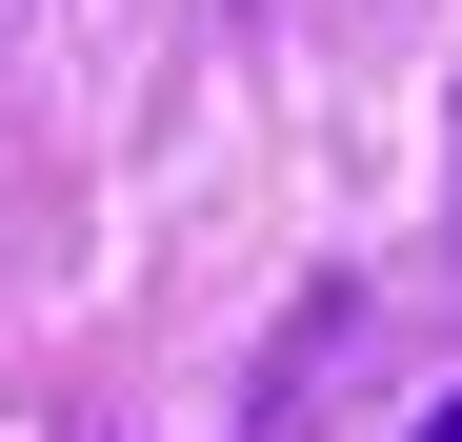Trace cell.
Listing matches in <instances>:
<instances>
[{"instance_id":"obj_1","label":"cell","mask_w":462,"mask_h":442,"mask_svg":"<svg viewBox=\"0 0 462 442\" xmlns=\"http://www.w3.org/2000/svg\"><path fill=\"white\" fill-rule=\"evenodd\" d=\"M422 442H462V402H442V422H422Z\"/></svg>"}]
</instances>
